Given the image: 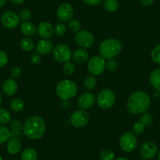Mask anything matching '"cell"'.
I'll use <instances>...</instances> for the list:
<instances>
[{"mask_svg": "<svg viewBox=\"0 0 160 160\" xmlns=\"http://www.w3.org/2000/svg\"><path fill=\"white\" fill-rule=\"evenodd\" d=\"M150 105V97L142 90L133 92L127 101V109L132 115H142L148 110Z\"/></svg>", "mask_w": 160, "mask_h": 160, "instance_id": "1", "label": "cell"}, {"mask_svg": "<svg viewBox=\"0 0 160 160\" xmlns=\"http://www.w3.org/2000/svg\"><path fill=\"white\" fill-rule=\"evenodd\" d=\"M22 131L29 139L33 141L41 139L46 132L45 121L39 115H32L23 124Z\"/></svg>", "mask_w": 160, "mask_h": 160, "instance_id": "2", "label": "cell"}, {"mask_svg": "<svg viewBox=\"0 0 160 160\" xmlns=\"http://www.w3.org/2000/svg\"><path fill=\"white\" fill-rule=\"evenodd\" d=\"M122 50V42L116 38H107L103 40L99 47L100 54L104 60L113 59L121 53Z\"/></svg>", "mask_w": 160, "mask_h": 160, "instance_id": "3", "label": "cell"}, {"mask_svg": "<svg viewBox=\"0 0 160 160\" xmlns=\"http://www.w3.org/2000/svg\"><path fill=\"white\" fill-rule=\"evenodd\" d=\"M78 86L71 79H63L60 81L56 87V93L60 99L68 101L76 96Z\"/></svg>", "mask_w": 160, "mask_h": 160, "instance_id": "4", "label": "cell"}, {"mask_svg": "<svg viewBox=\"0 0 160 160\" xmlns=\"http://www.w3.org/2000/svg\"><path fill=\"white\" fill-rule=\"evenodd\" d=\"M116 101V96L112 90L104 89L101 90L96 98L98 105L102 109H108L113 107Z\"/></svg>", "mask_w": 160, "mask_h": 160, "instance_id": "5", "label": "cell"}, {"mask_svg": "<svg viewBox=\"0 0 160 160\" xmlns=\"http://www.w3.org/2000/svg\"><path fill=\"white\" fill-rule=\"evenodd\" d=\"M119 147L123 152L130 153L133 152L138 146V139L136 135L131 132H126L119 138Z\"/></svg>", "mask_w": 160, "mask_h": 160, "instance_id": "6", "label": "cell"}, {"mask_svg": "<svg viewBox=\"0 0 160 160\" xmlns=\"http://www.w3.org/2000/svg\"><path fill=\"white\" fill-rule=\"evenodd\" d=\"M52 54L53 59L61 64H64L68 61H70L72 58V50L66 44H58L53 47Z\"/></svg>", "mask_w": 160, "mask_h": 160, "instance_id": "7", "label": "cell"}, {"mask_svg": "<svg viewBox=\"0 0 160 160\" xmlns=\"http://www.w3.org/2000/svg\"><path fill=\"white\" fill-rule=\"evenodd\" d=\"M89 72L93 76H98L104 73L106 68V61L101 56H94L90 59L87 64Z\"/></svg>", "mask_w": 160, "mask_h": 160, "instance_id": "8", "label": "cell"}, {"mask_svg": "<svg viewBox=\"0 0 160 160\" xmlns=\"http://www.w3.org/2000/svg\"><path fill=\"white\" fill-rule=\"evenodd\" d=\"M75 42L79 48H90L94 43V36L88 30H81L75 34Z\"/></svg>", "mask_w": 160, "mask_h": 160, "instance_id": "9", "label": "cell"}, {"mask_svg": "<svg viewBox=\"0 0 160 160\" xmlns=\"http://www.w3.org/2000/svg\"><path fill=\"white\" fill-rule=\"evenodd\" d=\"M90 121V115L86 110L78 109L72 112L70 116V122L75 128H82L87 126Z\"/></svg>", "mask_w": 160, "mask_h": 160, "instance_id": "10", "label": "cell"}, {"mask_svg": "<svg viewBox=\"0 0 160 160\" xmlns=\"http://www.w3.org/2000/svg\"><path fill=\"white\" fill-rule=\"evenodd\" d=\"M57 18L61 22H67L71 21L74 16V8L68 2H63L58 6L57 9Z\"/></svg>", "mask_w": 160, "mask_h": 160, "instance_id": "11", "label": "cell"}, {"mask_svg": "<svg viewBox=\"0 0 160 160\" xmlns=\"http://www.w3.org/2000/svg\"><path fill=\"white\" fill-rule=\"evenodd\" d=\"M1 23L2 25L7 28L13 29L18 27L20 24V18L19 15L13 11H8L4 12L1 16Z\"/></svg>", "mask_w": 160, "mask_h": 160, "instance_id": "12", "label": "cell"}, {"mask_svg": "<svg viewBox=\"0 0 160 160\" xmlns=\"http://www.w3.org/2000/svg\"><path fill=\"white\" fill-rule=\"evenodd\" d=\"M140 153L143 158L151 159V158H153L158 153V147L153 141H146V142L143 143L142 145L141 146Z\"/></svg>", "mask_w": 160, "mask_h": 160, "instance_id": "13", "label": "cell"}, {"mask_svg": "<svg viewBox=\"0 0 160 160\" xmlns=\"http://www.w3.org/2000/svg\"><path fill=\"white\" fill-rule=\"evenodd\" d=\"M96 102V98L94 94L90 92H84L78 99V106L82 110H89L93 106Z\"/></svg>", "mask_w": 160, "mask_h": 160, "instance_id": "14", "label": "cell"}, {"mask_svg": "<svg viewBox=\"0 0 160 160\" xmlns=\"http://www.w3.org/2000/svg\"><path fill=\"white\" fill-rule=\"evenodd\" d=\"M37 33L42 38L50 39L54 34V32H53V26L50 22H47V21L40 22L38 25L37 26Z\"/></svg>", "mask_w": 160, "mask_h": 160, "instance_id": "15", "label": "cell"}, {"mask_svg": "<svg viewBox=\"0 0 160 160\" xmlns=\"http://www.w3.org/2000/svg\"><path fill=\"white\" fill-rule=\"evenodd\" d=\"M35 50L40 55H47L51 53L53 50V42L49 39L42 38L35 45Z\"/></svg>", "mask_w": 160, "mask_h": 160, "instance_id": "16", "label": "cell"}, {"mask_svg": "<svg viewBox=\"0 0 160 160\" xmlns=\"http://www.w3.org/2000/svg\"><path fill=\"white\" fill-rule=\"evenodd\" d=\"M18 90V82L12 78H7L2 83V91L7 96H13Z\"/></svg>", "mask_w": 160, "mask_h": 160, "instance_id": "17", "label": "cell"}, {"mask_svg": "<svg viewBox=\"0 0 160 160\" xmlns=\"http://www.w3.org/2000/svg\"><path fill=\"white\" fill-rule=\"evenodd\" d=\"M21 32L25 37H32L37 33V27L32 21H23L20 25Z\"/></svg>", "mask_w": 160, "mask_h": 160, "instance_id": "18", "label": "cell"}, {"mask_svg": "<svg viewBox=\"0 0 160 160\" xmlns=\"http://www.w3.org/2000/svg\"><path fill=\"white\" fill-rule=\"evenodd\" d=\"M7 144V149L11 155H17L21 150V142L17 137H11Z\"/></svg>", "mask_w": 160, "mask_h": 160, "instance_id": "19", "label": "cell"}, {"mask_svg": "<svg viewBox=\"0 0 160 160\" xmlns=\"http://www.w3.org/2000/svg\"><path fill=\"white\" fill-rule=\"evenodd\" d=\"M72 60L77 64H84L89 59V53L86 49L79 48L72 53Z\"/></svg>", "mask_w": 160, "mask_h": 160, "instance_id": "20", "label": "cell"}, {"mask_svg": "<svg viewBox=\"0 0 160 160\" xmlns=\"http://www.w3.org/2000/svg\"><path fill=\"white\" fill-rule=\"evenodd\" d=\"M149 82L156 90H160V68L152 71L149 76Z\"/></svg>", "mask_w": 160, "mask_h": 160, "instance_id": "21", "label": "cell"}, {"mask_svg": "<svg viewBox=\"0 0 160 160\" xmlns=\"http://www.w3.org/2000/svg\"><path fill=\"white\" fill-rule=\"evenodd\" d=\"M20 47L21 50L25 52H32L35 49V43L30 37H24L20 41Z\"/></svg>", "mask_w": 160, "mask_h": 160, "instance_id": "22", "label": "cell"}, {"mask_svg": "<svg viewBox=\"0 0 160 160\" xmlns=\"http://www.w3.org/2000/svg\"><path fill=\"white\" fill-rule=\"evenodd\" d=\"M21 160H38V154L34 148H28L21 152Z\"/></svg>", "mask_w": 160, "mask_h": 160, "instance_id": "23", "label": "cell"}, {"mask_svg": "<svg viewBox=\"0 0 160 160\" xmlns=\"http://www.w3.org/2000/svg\"><path fill=\"white\" fill-rule=\"evenodd\" d=\"M10 107L11 110L14 112H21L25 108V104H24V101L21 98H13L11 101H10Z\"/></svg>", "mask_w": 160, "mask_h": 160, "instance_id": "24", "label": "cell"}, {"mask_svg": "<svg viewBox=\"0 0 160 160\" xmlns=\"http://www.w3.org/2000/svg\"><path fill=\"white\" fill-rule=\"evenodd\" d=\"M103 7L106 11L109 13H114L118 10L119 7V3L118 0H104L103 1Z\"/></svg>", "mask_w": 160, "mask_h": 160, "instance_id": "25", "label": "cell"}, {"mask_svg": "<svg viewBox=\"0 0 160 160\" xmlns=\"http://www.w3.org/2000/svg\"><path fill=\"white\" fill-rule=\"evenodd\" d=\"M12 137V133L7 127L0 125V144H5Z\"/></svg>", "mask_w": 160, "mask_h": 160, "instance_id": "26", "label": "cell"}, {"mask_svg": "<svg viewBox=\"0 0 160 160\" xmlns=\"http://www.w3.org/2000/svg\"><path fill=\"white\" fill-rule=\"evenodd\" d=\"M98 85V81L95 76L93 75H89L84 80V87L89 90H92L96 88Z\"/></svg>", "mask_w": 160, "mask_h": 160, "instance_id": "27", "label": "cell"}, {"mask_svg": "<svg viewBox=\"0 0 160 160\" xmlns=\"http://www.w3.org/2000/svg\"><path fill=\"white\" fill-rule=\"evenodd\" d=\"M11 114L5 108H0V124H8L11 122Z\"/></svg>", "mask_w": 160, "mask_h": 160, "instance_id": "28", "label": "cell"}, {"mask_svg": "<svg viewBox=\"0 0 160 160\" xmlns=\"http://www.w3.org/2000/svg\"><path fill=\"white\" fill-rule=\"evenodd\" d=\"M68 28L69 30L73 33H78L79 31H81V28H82V24L80 23V21L77 19H72L69 21L68 24Z\"/></svg>", "mask_w": 160, "mask_h": 160, "instance_id": "29", "label": "cell"}, {"mask_svg": "<svg viewBox=\"0 0 160 160\" xmlns=\"http://www.w3.org/2000/svg\"><path fill=\"white\" fill-rule=\"evenodd\" d=\"M67 31V26L64 23L59 22L53 27V32L55 35L58 37H61L66 33Z\"/></svg>", "mask_w": 160, "mask_h": 160, "instance_id": "30", "label": "cell"}, {"mask_svg": "<svg viewBox=\"0 0 160 160\" xmlns=\"http://www.w3.org/2000/svg\"><path fill=\"white\" fill-rule=\"evenodd\" d=\"M63 72L66 75H72L75 72V65L71 61L64 63L63 65Z\"/></svg>", "mask_w": 160, "mask_h": 160, "instance_id": "31", "label": "cell"}, {"mask_svg": "<svg viewBox=\"0 0 160 160\" xmlns=\"http://www.w3.org/2000/svg\"><path fill=\"white\" fill-rule=\"evenodd\" d=\"M151 58L155 64H160V44L152 49L151 52Z\"/></svg>", "mask_w": 160, "mask_h": 160, "instance_id": "32", "label": "cell"}, {"mask_svg": "<svg viewBox=\"0 0 160 160\" xmlns=\"http://www.w3.org/2000/svg\"><path fill=\"white\" fill-rule=\"evenodd\" d=\"M101 160H115V154L108 148L103 149L100 154Z\"/></svg>", "mask_w": 160, "mask_h": 160, "instance_id": "33", "label": "cell"}, {"mask_svg": "<svg viewBox=\"0 0 160 160\" xmlns=\"http://www.w3.org/2000/svg\"><path fill=\"white\" fill-rule=\"evenodd\" d=\"M146 127L144 123L141 122V121H138V122H135L133 126V133L135 135H141L145 130Z\"/></svg>", "mask_w": 160, "mask_h": 160, "instance_id": "34", "label": "cell"}, {"mask_svg": "<svg viewBox=\"0 0 160 160\" xmlns=\"http://www.w3.org/2000/svg\"><path fill=\"white\" fill-rule=\"evenodd\" d=\"M140 121H141L142 123H144L145 125V127H150L152 126V122H153V118H152V115L150 113H148V112H144L142 114L141 118H140Z\"/></svg>", "mask_w": 160, "mask_h": 160, "instance_id": "35", "label": "cell"}, {"mask_svg": "<svg viewBox=\"0 0 160 160\" xmlns=\"http://www.w3.org/2000/svg\"><path fill=\"white\" fill-rule=\"evenodd\" d=\"M19 18L21 21H29L32 17V13L29 9H23L20 11Z\"/></svg>", "mask_w": 160, "mask_h": 160, "instance_id": "36", "label": "cell"}, {"mask_svg": "<svg viewBox=\"0 0 160 160\" xmlns=\"http://www.w3.org/2000/svg\"><path fill=\"white\" fill-rule=\"evenodd\" d=\"M118 64L115 58L107 60L106 61V68L110 72H115L118 69Z\"/></svg>", "mask_w": 160, "mask_h": 160, "instance_id": "37", "label": "cell"}, {"mask_svg": "<svg viewBox=\"0 0 160 160\" xmlns=\"http://www.w3.org/2000/svg\"><path fill=\"white\" fill-rule=\"evenodd\" d=\"M8 55L4 51L0 50V68L5 67L8 63Z\"/></svg>", "mask_w": 160, "mask_h": 160, "instance_id": "38", "label": "cell"}, {"mask_svg": "<svg viewBox=\"0 0 160 160\" xmlns=\"http://www.w3.org/2000/svg\"><path fill=\"white\" fill-rule=\"evenodd\" d=\"M22 123H21L20 121L18 120H14V121H12L11 123H10V128H11L12 131L13 132H17L19 131L21 129H22Z\"/></svg>", "mask_w": 160, "mask_h": 160, "instance_id": "39", "label": "cell"}, {"mask_svg": "<svg viewBox=\"0 0 160 160\" xmlns=\"http://www.w3.org/2000/svg\"><path fill=\"white\" fill-rule=\"evenodd\" d=\"M21 69L19 67H13L10 71V76L13 79H16L21 76Z\"/></svg>", "mask_w": 160, "mask_h": 160, "instance_id": "40", "label": "cell"}, {"mask_svg": "<svg viewBox=\"0 0 160 160\" xmlns=\"http://www.w3.org/2000/svg\"><path fill=\"white\" fill-rule=\"evenodd\" d=\"M41 60H42V58H41V55L38 53H33V54L31 55L30 57V61L32 64H38L41 62Z\"/></svg>", "mask_w": 160, "mask_h": 160, "instance_id": "41", "label": "cell"}, {"mask_svg": "<svg viewBox=\"0 0 160 160\" xmlns=\"http://www.w3.org/2000/svg\"><path fill=\"white\" fill-rule=\"evenodd\" d=\"M104 0H82V2L88 6H98L103 2Z\"/></svg>", "mask_w": 160, "mask_h": 160, "instance_id": "42", "label": "cell"}, {"mask_svg": "<svg viewBox=\"0 0 160 160\" xmlns=\"http://www.w3.org/2000/svg\"><path fill=\"white\" fill-rule=\"evenodd\" d=\"M140 2L141 5L144 7H149L155 2V0H140Z\"/></svg>", "mask_w": 160, "mask_h": 160, "instance_id": "43", "label": "cell"}, {"mask_svg": "<svg viewBox=\"0 0 160 160\" xmlns=\"http://www.w3.org/2000/svg\"><path fill=\"white\" fill-rule=\"evenodd\" d=\"M12 3L15 4V5H19V4L23 3L24 2H25V0H10Z\"/></svg>", "mask_w": 160, "mask_h": 160, "instance_id": "44", "label": "cell"}, {"mask_svg": "<svg viewBox=\"0 0 160 160\" xmlns=\"http://www.w3.org/2000/svg\"><path fill=\"white\" fill-rule=\"evenodd\" d=\"M7 2V0H0V8H2Z\"/></svg>", "mask_w": 160, "mask_h": 160, "instance_id": "45", "label": "cell"}, {"mask_svg": "<svg viewBox=\"0 0 160 160\" xmlns=\"http://www.w3.org/2000/svg\"><path fill=\"white\" fill-rule=\"evenodd\" d=\"M115 160H130V159L127 158H126V157H119V158H115Z\"/></svg>", "mask_w": 160, "mask_h": 160, "instance_id": "46", "label": "cell"}, {"mask_svg": "<svg viewBox=\"0 0 160 160\" xmlns=\"http://www.w3.org/2000/svg\"><path fill=\"white\" fill-rule=\"evenodd\" d=\"M2 93H1V92H0V104H1V103H2Z\"/></svg>", "mask_w": 160, "mask_h": 160, "instance_id": "47", "label": "cell"}, {"mask_svg": "<svg viewBox=\"0 0 160 160\" xmlns=\"http://www.w3.org/2000/svg\"><path fill=\"white\" fill-rule=\"evenodd\" d=\"M157 158H158V160H160V151L158 152V155H157Z\"/></svg>", "mask_w": 160, "mask_h": 160, "instance_id": "48", "label": "cell"}, {"mask_svg": "<svg viewBox=\"0 0 160 160\" xmlns=\"http://www.w3.org/2000/svg\"><path fill=\"white\" fill-rule=\"evenodd\" d=\"M0 160H2V157L1 155H0Z\"/></svg>", "mask_w": 160, "mask_h": 160, "instance_id": "49", "label": "cell"}, {"mask_svg": "<svg viewBox=\"0 0 160 160\" xmlns=\"http://www.w3.org/2000/svg\"><path fill=\"white\" fill-rule=\"evenodd\" d=\"M141 160H148V159H145V158H142V159H141Z\"/></svg>", "mask_w": 160, "mask_h": 160, "instance_id": "50", "label": "cell"}]
</instances>
